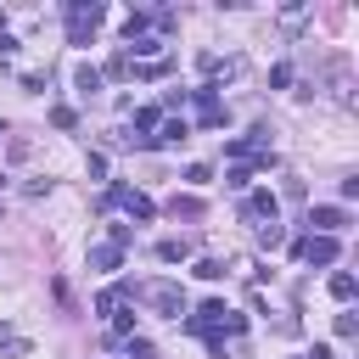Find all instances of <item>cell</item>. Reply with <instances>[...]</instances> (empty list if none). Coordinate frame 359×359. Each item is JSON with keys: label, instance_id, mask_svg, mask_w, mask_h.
<instances>
[{"label": "cell", "instance_id": "cell-15", "mask_svg": "<svg viewBox=\"0 0 359 359\" xmlns=\"http://www.w3.org/2000/svg\"><path fill=\"white\" fill-rule=\"evenodd\" d=\"M73 79H79V90H84V95H95V90H101V73H95V67H79Z\"/></svg>", "mask_w": 359, "mask_h": 359}, {"label": "cell", "instance_id": "cell-14", "mask_svg": "<svg viewBox=\"0 0 359 359\" xmlns=\"http://www.w3.org/2000/svg\"><path fill=\"white\" fill-rule=\"evenodd\" d=\"M129 73H135V62H129V56H123V50H118V56H112V62H107V79H129Z\"/></svg>", "mask_w": 359, "mask_h": 359}, {"label": "cell", "instance_id": "cell-11", "mask_svg": "<svg viewBox=\"0 0 359 359\" xmlns=\"http://www.w3.org/2000/svg\"><path fill=\"white\" fill-rule=\"evenodd\" d=\"M168 213H174V219H196V213H202V202H196V196H174V202H168Z\"/></svg>", "mask_w": 359, "mask_h": 359}, {"label": "cell", "instance_id": "cell-18", "mask_svg": "<svg viewBox=\"0 0 359 359\" xmlns=\"http://www.w3.org/2000/svg\"><path fill=\"white\" fill-rule=\"evenodd\" d=\"M196 275H202V280H219L224 264H219V258H196Z\"/></svg>", "mask_w": 359, "mask_h": 359}, {"label": "cell", "instance_id": "cell-6", "mask_svg": "<svg viewBox=\"0 0 359 359\" xmlns=\"http://www.w3.org/2000/svg\"><path fill=\"white\" fill-rule=\"evenodd\" d=\"M107 202L129 208L135 219H151V196H140V191H129V185H112V191H107Z\"/></svg>", "mask_w": 359, "mask_h": 359}, {"label": "cell", "instance_id": "cell-1", "mask_svg": "<svg viewBox=\"0 0 359 359\" xmlns=\"http://www.w3.org/2000/svg\"><path fill=\"white\" fill-rule=\"evenodd\" d=\"M135 297H140L146 309L168 314V320H180V314H185V292H180L174 280H140V286H135Z\"/></svg>", "mask_w": 359, "mask_h": 359}, {"label": "cell", "instance_id": "cell-16", "mask_svg": "<svg viewBox=\"0 0 359 359\" xmlns=\"http://www.w3.org/2000/svg\"><path fill=\"white\" fill-rule=\"evenodd\" d=\"M112 337H135V309H129V314H123V309L112 314Z\"/></svg>", "mask_w": 359, "mask_h": 359}, {"label": "cell", "instance_id": "cell-21", "mask_svg": "<svg viewBox=\"0 0 359 359\" xmlns=\"http://www.w3.org/2000/svg\"><path fill=\"white\" fill-rule=\"evenodd\" d=\"M11 56H17V39H11V34H0V62H11Z\"/></svg>", "mask_w": 359, "mask_h": 359}, {"label": "cell", "instance_id": "cell-22", "mask_svg": "<svg viewBox=\"0 0 359 359\" xmlns=\"http://www.w3.org/2000/svg\"><path fill=\"white\" fill-rule=\"evenodd\" d=\"M309 359H337V353H331L325 342H314V353H309Z\"/></svg>", "mask_w": 359, "mask_h": 359}, {"label": "cell", "instance_id": "cell-7", "mask_svg": "<svg viewBox=\"0 0 359 359\" xmlns=\"http://www.w3.org/2000/svg\"><path fill=\"white\" fill-rule=\"evenodd\" d=\"M275 213H280L275 191H252V196H247V219H269V224H275Z\"/></svg>", "mask_w": 359, "mask_h": 359}, {"label": "cell", "instance_id": "cell-19", "mask_svg": "<svg viewBox=\"0 0 359 359\" xmlns=\"http://www.w3.org/2000/svg\"><path fill=\"white\" fill-rule=\"evenodd\" d=\"M50 123H56V129H73V123H79V112H73V107H56V112H50Z\"/></svg>", "mask_w": 359, "mask_h": 359}, {"label": "cell", "instance_id": "cell-10", "mask_svg": "<svg viewBox=\"0 0 359 359\" xmlns=\"http://www.w3.org/2000/svg\"><path fill=\"white\" fill-rule=\"evenodd\" d=\"M90 264H95V269H118V264H123V252H118L112 241H101V247H90Z\"/></svg>", "mask_w": 359, "mask_h": 359}, {"label": "cell", "instance_id": "cell-23", "mask_svg": "<svg viewBox=\"0 0 359 359\" xmlns=\"http://www.w3.org/2000/svg\"><path fill=\"white\" fill-rule=\"evenodd\" d=\"M0 135H6V123H0Z\"/></svg>", "mask_w": 359, "mask_h": 359}, {"label": "cell", "instance_id": "cell-13", "mask_svg": "<svg viewBox=\"0 0 359 359\" xmlns=\"http://www.w3.org/2000/svg\"><path fill=\"white\" fill-rule=\"evenodd\" d=\"M224 185H230V191H247V185H252V168H247V163H236V168L224 174Z\"/></svg>", "mask_w": 359, "mask_h": 359}, {"label": "cell", "instance_id": "cell-20", "mask_svg": "<svg viewBox=\"0 0 359 359\" xmlns=\"http://www.w3.org/2000/svg\"><path fill=\"white\" fill-rule=\"evenodd\" d=\"M129 353H135V359H151V342H146V337H129Z\"/></svg>", "mask_w": 359, "mask_h": 359}, {"label": "cell", "instance_id": "cell-4", "mask_svg": "<svg viewBox=\"0 0 359 359\" xmlns=\"http://www.w3.org/2000/svg\"><path fill=\"white\" fill-rule=\"evenodd\" d=\"M213 90H219V84H202V90H196V123H202V129H219V123H224V107H219Z\"/></svg>", "mask_w": 359, "mask_h": 359}, {"label": "cell", "instance_id": "cell-5", "mask_svg": "<svg viewBox=\"0 0 359 359\" xmlns=\"http://www.w3.org/2000/svg\"><path fill=\"white\" fill-rule=\"evenodd\" d=\"M309 230H314V236H337V230H348V208H309Z\"/></svg>", "mask_w": 359, "mask_h": 359}, {"label": "cell", "instance_id": "cell-17", "mask_svg": "<svg viewBox=\"0 0 359 359\" xmlns=\"http://www.w3.org/2000/svg\"><path fill=\"white\" fill-rule=\"evenodd\" d=\"M280 241H286L280 224H264V230H258V247H280Z\"/></svg>", "mask_w": 359, "mask_h": 359}, {"label": "cell", "instance_id": "cell-8", "mask_svg": "<svg viewBox=\"0 0 359 359\" xmlns=\"http://www.w3.org/2000/svg\"><path fill=\"white\" fill-rule=\"evenodd\" d=\"M180 140H191V123H185V118H168V123L151 135V146H180Z\"/></svg>", "mask_w": 359, "mask_h": 359}, {"label": "cell", "instance_id": "cell-9", "mask_svg": "<svg viewBox=\"0 0 359 359\" xmlns=\"http://www.w3.org/2000/svg\"><path fill=\"white\" fill-rule=\"evenodd\" d=\"M157 258H163V264H180V258H191V241H185V236H168V241H157Z\"/></svg>", "mask_w": 359, "mask_h": 359}, {"label": "cell", "instance_id": "cell-2", "mask_svg": "<svg viewBox=\"0 0 359 359\" xmlns=\"http://www.w3.org/2000/svg\"><path fill=\"white\" fill-rule=\"evenodd\" d=\"M101 17H107V11H101L95 0H79V6H67V39H73V45H90V34L101 28Z\"/></svg>", "mask_w": 359, "mask_h": 359}, {"label": "cell", "instance_id": "cell-12", "mask_svg": "<svg viewBox=\"0 0 359 359\" xmlns=\"http://www.w3.org/2000/svg\"><path fill=\"white\" fill-rule=\"evenodd\" d=\"M331 297H337V303H348V297H353V275H348V269H337V275H331Z\"/></svg>", "mask_w": 359, "mask_h": 359}, {"label": "cell", "instance_id": "cell-3", "mask_svg": "<svg viewBox=\"0 0 359 359\" xmlns=\"http://www.w3.org/2000/svg\"><path fill=\"white\" fill-rule=\"evenodd\" d=\"M292 252H297V258H309V264H337V252H342V247H337V236H309V241H297Z\"/></svg>", "mask_w": 359, "mask_h": 359}]
</instances>
